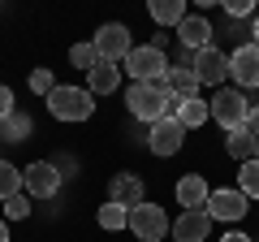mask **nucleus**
I'll return each mask as SVG.
<instances>
[{
	"label": "nucleus",
	"mask_w": 259,
	"mask_h": 242,
	"mask_svg": "<svg viewBox=\"0 0 259 242\" xmlns=\"http://www.w3.org/2000/svg\"><path fill=\"white\" fill-rule=\"evenodd\" d=\"M173 91L168 83H130L125 87V108L134 121H160V117H173Z\"/></svg>",
	"instance_id": "nucleus-1"
},
{
	"label": "nucleus",
	"mask_w": 259,
	"mask_h": 242,
	"mask_svg": "<svg viewBox=\"0 0 259 242\" xmlns=\"http://www.w3.org/2000/svg\"><path fill=\"white\" fill-rule=\"evenodd\" d=\"M44 104H48V112L56 121H87L95 112V95L87 87H56Z\"/></svg>",
	"instance_id": "nucleus-2"
},
{
	"label": "nucleus",
	"mask_w": 259,
	"mask_h": 242,
	"mask_svg": "<svg viewBox=\"0 0 259 242\" xmlns=\"http://www.w3.org/2000/svg\"><path fill=\"white\" fill-rule=\"evenodd\" d=\"M121 69H125L134 83H164L168 78V56L160 52V48H151V44H134V52L121 61Z\"/></svg>",
	"instance_id": "nucleus-3"
},
{
	"label": "nucleus",
	"mask_w": 259,
	"mask_h": 242,
	"mask_svg": "<svg viewBox=\"0 0 259 242\" xmlns=\"http://www.w3.org/2000/svg\"><path fill=\"white\" fill-rule=\"evenodd\" d=\"M246 112H250V104H246V95L238 87H221L212 95V117H216V126H225V134L242 130L246 126Z\"/></svg>",
	"instance_id": "nucleus-4"
},
{
	"label": "nucleus",
	"mask_w": 259,
	"mask_h": 242,
	"mask_svg": "<svg viewBox=\"0 0 259 242\" xmlns=\"http://www.w3.org/2000/svg\"><path fill=\"white\" fill-rule=\"evenodd\" d=\"M130 233L139 242H160L164 233H173V225H168L160 204H139V208H130Z\"/></svg>",
	"instance_id": "nucleus-5"
},
{
	"label": "nucleus",
	"mask_w": 259,
	"mask_h": 242,
	"mask_svg": "<svg viewBox=\"0 0 259 242\" xmlns=\"http://www.w3.org/2000/svg\"><path fill=\"white\" fill-rule=\"evenodd\" d=\"M61 169H56V160H35V165L22 169V190H26L30 199H52L56 190H61Z\"/></svg>",
	"instance_id": "nucleus-6"
},
{
	"label": "nucleus",
	"mask_w": 259,
	"mask_h": 242,
	"mask_svg": "<svg viewBox=\"0 0 259 242\" xmlns=\"http://www.w3.org/2000/svg\"><path fill=\"white\" fill-rule=\"evenodd\" d=\"M95 52H100V61H112V65H121L130 52H134V39H130V26H121V22H104L100 30H95Z\"/></svg>",
	"instance_id": "nucleus-7"
},
{
	"label": "nucleus",
	"mask_w": 259,
	"mask_h": 242,
	"mask_svg": "<svg viewBox=\"0 0 259 242\" xmlns=\"http://www.w3.org/2000/svg\"><path fill=\"white\" fill-rule=\"evenodd\" d=\"M186 143V126L177 117H160L147 126V151L151 156H177Z\"/></svg>",
	"instance_id": "nucleus-8"
},
{
	"label": "nucleus",
	"mask_w": 259,
	"mask_h": 242,
	"mask_svg": "<svg viewBox=\"0 0 259 242\" xmlns=\"http://www.w3.org/2000/svg\"><path fill=\"white\" fill-rule=\"evenodd\" d=\"M250 212V199L242 195L238 186H216L212 195H207V216H212V221H242V216Z\"/></svg>",
	"instance_id": "nucleus-9"
},
{
	"label": "nucleus",
	"mask_w": 259,
	"mask_h": 242,
	"mask_svg": "<svg viewBox=\"0 0 259 242\" xmlns=\"http://www.w3.org/2000/svg\"><path fill=\"white\" fill-rule=\"evenodd\" d=\"M194 78H199V87H216L221 91V83L229 78V52H221V48H203V52H194Z\"/></svg>",
	"instance_id": "nucleus-10"
},
{
	"label": "nucleus",
	"mask_w": 259,
	"mask_h": 242,
	"mask_svg": "<svg viewBox=\"0 0 259 242\" xmlns=\"http://www.w3.org/2000/svg\"><path fill=\"white\" fill-rule=\"evenodd\" d=\"M229 78L238 83V91L242 87H259V44L255 39L229 52Z\"/></svg>",
	"instance_id": "nucleus-11"
},
{
	"label": "nucleus",
	"mask_w": 259,
	"mask_h": 242,
	"mask_svg": "<svg viewBox=\"0 0 259 242\" xmlns=\"http://www.w3.org/2000/svg\"><path fill=\"white\" fill-rule=\"evenodd\" d=\"M108 204H121V208H139V204H147L143 177H139V173H112V177H108Z\"/></svg>",
	"instance_id": "nucleus-12"
},
{
	"label": "nucleus",
	"mask_w": 259,
	"mask_h": 242,
	"mask_svg": "<svg viewBox=\"0 0 259 242\" xmlns=\"http://www.w3.org/2000/svg\"><path fill=\"white\" fill-rule=\"evenodd\" d=\"M207 229H212V216L207 208H190L173 221V238L177 242H207Z\"/></svg>",
	"instance_id": "nucleus-13"
},
{
	"label": "nucleus",
	"mask_w": 259,
	"mask_h": 242,
	"mask_svg": "<svg viewBox=\"0 0 259 242\" xmlns=\"http://www.w3.org/2000/svg\"><path fill=\"white\" fill-rule=\"evenodd\" d=\"M173 117L182 121L186 130H199V126H207V121H212V100H203V95L177 100V104H173Z\"/></svg>",
	"instance_id": "nucleus-14"
},
{
	"label": "nucleus",
	"mask_w": 259,
	"mask_h": 242,
	"mask_svg": "<svg viewBox=\"0 0 259 242\" xmlns=\"http://www.w3.org/2000/svg\"><path fill=\"white\" fill-rule=\"evenodd\" d=\"M177 39H182V48H190V52H203V48H212V22L199 18V13H190V18L177 26Z\"/></svg>",
	"instance_id": "nucleus-15"
},
{
	"label": "nucleus",
	"mask_w": 259,
	"mask_h": 242,
	"mask_svg": "<svg viewBox=\"0 0 259 242\" xmlns=\"http://www.w3.org/2000/svg\"><path fill=\"white\" fill-rule=\"evenodd\" d=\"M207 195H212V186H207L199 173H186L182 182H177V204H182V212H190V208H207Z\"/></svg>",
	"instance_id": "nucleus-16"
},
{
	"label": "nucleus",
	"mask_w": 259,
	"mask_h": 242,
	"mask_svg": "<svg viewBox=\"0 0 259 242\" xmlns=\"http://www.w3.org/2000/svg\"><path fill=\"white\" fill-rule=\"evenodd\" d=\"M168 91H173V100H190V95H199V78H194V65L190 61H177V65H168Z\"/></svg>",
	"instance_id": "nucleus-17"
},
{
	"label": "nucleus",
	"mask_w": 259,
	"mask_h": 242,
	"mask_svg": "<svg viewBox=\"0 0 259 242\" xmlns=\"http://www.w3.org/2000/svg\"><path fill=\"white\" fill-rule=\"evenodd\" d=\"M121 74H125L121 65H112V61H100V65L87 74V91H91V95H112V91L121 87Z\"/></svg>",
	"instance_id": "nucleus-18"
},
{
	"label": "nucleus",
	"mask_w": 259,
	"mask_h": 242,
	"mask_svg": "<svg viewBox=\"0 0 259 242\" xmlns=\"http://www.w3.org/2000/svg\"><path fill=\"white\" fill-rule=\"evenodd\" d=\"M147 13H151V22H156L160 30H168V26H182L190 13H186V0H151L147 5Z\"/></svg>",
	"instance_id": "nucleus-19"
},
{
	"label": "nucleus",
	"mask_w": 259,
	"mask_h": 242,
	"mask_svg": "<svg viewBox=\"0 0 259 242\" xmlns=\"http://www.w3.org/2000/svg\"><path fill=\"white\" fill-rule=\"evenodd\" d=\"M225 151H229L238 165H246V160H259V139L246 130V126H242V130H233L229 139H225Z\"/></svg>",
	"instance_id": "nucleus-20"
},
{
	"label": "nucleus",
	"mask_w": 259,
	"mask_h": 242,
	"mask_svg": "<svg viewBox=\"0 0 259 242\" xmlns=\"http://www.w3.org/2000/svg\"><path fill=\"white\" fill-rule=\"evenodd\" d=\"M95 221H100V229H108V233L130 229V208H121V204H104L100 212H95Z\"/></svg>",
	"instance_id": "nucleus-21"
},
{
	"label": "nucleus",
	"mask_w": 259,
	"mask_h": 242,
	"mask_svg": "<svg viewBox=\"0 0 259 242\" xmlns=\"http://www.w3.org/2000/svg\"><path fill=\"white\" fill-rule=\"evenodd\" d=\"M13 195H22V169H13L9 160H0V204L13 199Z\"/></svg>",
	"instance_id": "nucleus-22"
},
{
	"label": "nucleus",
	"mask_w": 259,
	"mask_h": 242,
	"mask_svg": "<svg viewBox=\"0 0 259 242\" xmlns=\"http://www.w3.org/2000/svg\"><path fill=\"white\" fill-rule=\"evenodd\" d=\"M238 190L246 199H259V160H246L242 165V173H238Z\"/></svg>",
	"instance_id": "nucleus-23"
},
{
	"label": "nucleus",
	"mask_w": 259,
	"mask_h": 242,
	"mask_svg": "<svg viewBox=\"0 0 259 242\" xmlns=\"http://www.w3.org/2000/svg\"><path fill=\"white\" fill-rule=\"evenodd\" d=\"M69 61H74V69H87V74H91V69L100 65V52H95V44H74L69 48Z\"/></svg>",
	"instance_id": "nucleus-24"
},
{
	"label": "nucleus",
	"mask_w": 259,
	"mask_h": 242,
	"mask_svg": "<svg viewBox=\"0 0 259 242\" xmlns=\"http://www.w3.org/2000/svg\"><path fill=\"white\" fill-rule=\"evenodd\" d=\"M5 139L9 143H26L30 139V117L26 112H13V117L5 121Z\"/></svg>",
	"instance_id": "nucleus-25"
},
{
	"label": "nucleus",
	"mask_w": 259,
	"mask_h": 242,
	"mask_svg": "<svg viewBox=\"0 0 259 242\" xmlns=\"http://www.w3.org/2000/svg\"><path fill=\"white\" fill-rule=\"evenodd\" d=\"M56 87H61V83H56V78H52V69H48V65L30 69V91H35V95H44V100H48V95H52Z\"/></svg>",
	"instance_id": "nucleus-26"
},
{
	"label": "nucleus",
	"mask_w": 259,
	"mask_h": 242,
	"mask_svg": "<svg viewBox=\"0 0 259 242\" xmlns=\"http://www.w3.org/2000/svg\"><path fill=\"white\" fill-rule=\"evenodd\" d=\"M30 216V195L22 190V195H13V199H5V221H26Z\"/></svg>",
	"instance_id": "nucleus-27"
},
{
	"label": "nucleus",
	"mask_w": 259,
	"mask_h": 242,
	"mask_svg": "<svg viewBox=\"0 0 259 242\" xmlns=\"http://www.w3.org/2000/svg\"><path fill=\"white\" fill-rule=\"evenodd\" d=\"M225 9H229L233 18H246V13H259V9H255V0H225Z\"/></svg>",
	"instance_id": "nucleus-28"
},
{
	"label": "nucleus",
	"mask_w": 259,
	"mask_h": 242,
	"mask_svg": "<svg viewBox=\"0 0 259 242\" xmlns=\"http://www.w3.org/2000/svg\"><path fill=\"white\" fill-rule=\"evenodd\" d=\"M13 112H18V108H13V91H9V87H0V126H5Z\"/></svg>",
	"instance_id": "nucleus-29"
},
{
	"label": "nucleus",
	"mask_w": 259,
	"mask_h": 242,
	"mask_svg": "<svg viewBox=\"0 0 259 242\" xmlns=\"http://www.w3.org/2000/svg\"><path fill=\"white\" fill-rule=\"evenodd\" d=\"M246 130H250V134H255V139H259V104H255V108L246 112Z\"/></svg>",
	"instance_id": "nucleus-30"
},
{
	"label": "nucleus",
	"mask_w": 259,
	"mask_h": 242,
	"mask_svg": "<svg viewBox=\"0 0 259 242\" xmlns=\"http://www.w3.org/2000/svg\"><path fill=\"white\" fill-rule=\"evenodd\" d=\"M221 242H250V238H246V233H238V229H233V233H225Z\"/></svg>",
	"instance_id": "nucleus-31"
},
{
	"label": "nucleus",
	"mask_w": 259,
	"mask_h": 242,
	"mask_svg": "<svg viewBox=\"0 0 259 242\" xmlns=\"http://www.w3.org/2000/svg\"><path fill=\"white\" fill-rule=\"evenodd\" d=\"M0 242H9V221L0 216Z\"/></svg>",
	"instance_id": "nucleus-32"
},
{
	"label": "nucleus",
	"mask_w": 259,
	"mask_h": 242,
	"mask_svg": "<svg viewBox=\"0 0 259 242\" xmlns=\"http://www.w3.org/2000/svg\"><path fill=\"white\" fill-rule=\"evenodd\" d=\"M250 35H255V44H259V13H255V30H250Z\"/></svg>",
	"instance_id": "nucleus-33"
}]
</instances>
